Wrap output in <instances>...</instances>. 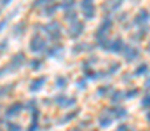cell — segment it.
Masks as SVG:
<instances>
[{"instance_id": "6da1fadb", "label": "cell", "mask_w": 150, "mask_h": 131, "mask_svg": "<svg viewBox=\"0 0 150 131\" xmlns=\"http://www.w3.org/2000/svg\"><path fill=\"white\" fill-rule=\"evenodd\" d=\"M82 9H84V18L86 19L94 18V4H93V0H82Z\"/></svg>"}, {"instance_id": "7a4b0ae2", "label": "cell", "mask_w": 150, "mask_h": 131, "mask_svg": "<svg viewBox=\"0 0 150 131\" xmlns=\"http://www.w3.org/2000/svg\"><path fill=\"white\" fill-rule=\"evenodd\" d=\"M30 49H32L33 52H40L42 49H45V40L40 39L38 35H35V37L32 39V42H30Z\"/></svg>"}, {"instance_id": "3957f363", "label": "cell", "mask_w": 150, "mask_h": 131, "mask_svg": "<svg viewBox=\"0 0 150 131\" xmlns=\"http://www.w3.org/2000/svg\"><path fill=\"white\" fill-rule=\"evenodd\" d=\"M84 32V23H80V21H74V25H72V28H70V35L77 39L80 33Z\"/></svg>"}, {"instance_id": "277c9868", "label": "cell", "mask_w": 150, "mask_h": 131, "mask_svg": "<svg viewBox=\"0 0 150 131\" xmlns=\"http://www.w3.org/2000/svg\"><path fill=\"white\" fill-rule=\"evenodd\" d=\"M21 110H23V105H21V103H12V105L7 108L5 114H7V117H14V115H18Z\"/></svg>"}, {"instance_id": "5b68a950", "label": "cell", "mask_w": 150, "mask_h": 131, "mask_svg": "<svg viewBox=\"0 0 150 131\" xmlns=\"http://www.w3.org/2000/svg\"><path fill=\"white\" fill-rule=\"evenodd\" d=\"M124 54H126L124 58H126L127 61H133V59H134V58H136V56L140 54V51H138L136 47H126V51H124Z\"/></svg>"}, {"instance_id": "8992f818", "label": "cell", "mask_w": 150, "mask_h": 131, "mask_svg": "<svg viewBox=\"0 0 150 131\" xmlns=\"http://www.w3.org/2000/svg\"><path fill=\"white\" fill-rule=\"evenodd\" d=\"M44 82H45V77H38V79H35V81H32V84H30V91H32V93H37L38 89H42Z\"/></svg>"}, {"instance_id": "52a82bcc", "label": "cell", "mask_w": 150, "mask_h": 131, "mask_svg": "<svg viewBox=\"0 0 150 131\" xmlns=\"http://www.w3.org/2000/svg\"><path fill=\"white\" fill-rule=\"evenodd\" d=\"M107 49L112 51V52H119V51L122 49V40H120V39H115L112 42H108L107 44Z\"/></svg>"}, {"instance_id": "ba28073f", "label": "cell", "mask_w": 150, "mask_h": 131, "mask_svg": "<svg viewBox=\"0 0 150 131\" xmlns=\"http://www.w3.org/2000/svg\"><path fill=\"white\" fill-rule=\"evenodd\" d=\"M23 63H25V56H23V54L19 52V54H16V56L12 58V61H11L9 68H12V67H16V65H18V68H19V67H21Z\"/></svg>"}, {"instance_id": "9c48e42d", "label": "cell", "mask_w": 150, "mask_h": 131, "mask_svg": "<svg viewBox=\"0 0 150 131\" xmlns=\"http://www.w3.org/2000/svg\"><path fill=\"white\" fill-rule=\"evenodd\" d=\"M147 19H149L147 11H142V12H138V16L134 18V23H136V25H142V23H147Z\"/></svg>"}, {"instance_id": "30bf717a", "label": "cell", "mask_w": 150, "mask_h": 131, "mask_svg": "<svg viewBox=\"0 0 150 131\" xmlns=\"http://www.w3.org/2000/svg\"><path fill=\"white\" fill-rule=\"evenodd\" d=\"M110 124H112V117H108V115L100 117V126H101V128H108Z\"/></svg>"}, {"instance_id": "8fae6325", "label": "cell", "mask_w": 150, "mask_h": 131, "mask_svg": "<svg viewBox=\"0 0 150 131\" xmlns=\"http://www.w3.org/2000/svg\"><path fill=\"white\" fill-rule=\"evenodd\" d=\"M113 117H117V119H124L126 117V108H115L112 112Z\"/></svg>"}, {"instance_id": "7c38bea8", "label": "cell", "mask_w": 150, "mask_h": 131, "mask_svg": "<svg viewBox=\"0 0 150 131\" xmlns=\"http://www.w3.org/2000/svg\"><path fill=\"white\" fill-rule=\"evenodd\" d=\"M147 68H149V65H147V63H143V65H140V67L136 68V72H134V75H143V74H147Z\"/></svg>"}, {"instance_id": "4fadbf2b", "label": "cell", "mask_w": 150, "mask_h": 131, "mask_svg": "<svg viewBox=\"0 0 150 131\" xmlns=\"http://www.w3.org/2000/svg\"><path fill=\"white\" fill-rule=\"evenodd\" d=\"M56 86L58 87H65L67 86V79H65V77H58V79H56Z\"/></svg>"}, {"instance_id": "5bb4252c", "label": "cell", "mask_w": 150, "mask_h": 131, "mask_svg": "<svg viewBox=\"0 0 150 131\" xmlns=\"http://www.w3.org/2000/svg\"><path fill=\"white\" fill-rule=\"evenodd\" d=\"M61 52V45H56V47H52L51 51H49V56H56V54H59Z\"/></svg>"}, {"instance_id": "9a60e30c", "label": "cell", "mask_w": 150, "mask_h": 131, "mask_svg": "<svg viewBox=\"0 0 150 131\" xmlns=\"http://www.w3.org/2000/svg\"><path fill=\"white\" fill-rule=\"evenodd\" d=\"M7 130H9V131H21V126H19V124L11 123V124H7Z\"/></svg>"}, {"instance_id": "2e32d148", "label": "cell", "mask_w": 150, "mask_h": 131, "mask_svg": "<svg viewBox=\"0 0 150 131\" xmlns=\"http://www.w3.org/2000/svg\"><path fill=\"white\" fill-rule=\"evenodd\" d=\"M120 96H122V93H120V91H115V93L112 94V98H110V100L115 103V101H119V100H120Z\"/></svg>"}, {"instance_id": "e0dca14e", "label": "cell", "mask_w": 150, "mask_h": 131, "mask_svg": "<svg viewBox=\"0 0 150 131\" xmlns=\"http://www.w3.org/2000/svg\"><path fill=\"white\" fill-rule=\"evenodd\" d=\"M58 7H59V5H52V7H49L47 11H44V14H45V16H52V12H54Z\"/></svg>"}, {"instance_id": "ac0fdd59", "label": "cell", "mask_w": 150, "mask_h": 131, "mask_svg": "<svg viewBox=\"0 0 150 131\" xmlns=\"http://www.w3.org/2000/svg\"><path fill=\"white\" fill-rule=\"evenodd\" d=\"M67 96H56V103L58 105H61V107H65V103H67V100H65Z\"/></svg>"}, {"instance_id": "d6986e66", "label": "cell", "mask_w": 150, "mask_h": 131, "mask_svg": "<svg viewBox=\"0 0 150 131\" xmlns=\"http://www.w3.org/2000/svg\"><path fill=\"white\" fill-rule=\"evenodd\" d=\"M74 5H75L74 0H67L65 4H61V7H63V9H70V7H74Z\"/></svg>"}, {"instance_id": "ffe728a7", "label": "cell", "mask_w": 150, "mask_h": 131, "mask_svg": "<svg viewBox=\"0 0 150 131\" xmlns=\"http://www.w3.org/2000/svg\"><path fill=\"white\" fill-rule=\"evenodd\" d=\"M67 19H68V21H72V19H77V12H75V11H70V12H68V14H67Z\"/></svg>"}, {"instance_id": "44dd1931", "label": "cell", "mask_w": 150, "mask_h": 131, "mask_svg": "<svg viewBox=\"0 0 150 131\" xmlns=\"http://www.w3.org/2000/svg\"><path fill=\"white\" fill-rule=\"evenodd\" d=\"M136 94H138V89H131V91L126 93V98H133V96H136Z\"/></svg>"}, {"instance_id": "7402d4cb", "label": "cell", "mask_w": 150, "mask_h": 131, "mask_svg": "<svg viewBox=\"0 0 150 131\" xmlns=\"http://www.w3.org/2000/svg\"><path fill=\"white\" fill-rule=\"evenodd\" d=\"M142 107H143V108H145V110H147V108H149V94H145V98H143V100H142Z\"/></svg>"}, {"instance_id": "603a6c76", "label": "cell", "mask_w": 150, "mask_h": 131, "mask_svg": "<svg viewBox=\"0 0 150 131\" xmlns=\"http://www.w3.org/2000/svg\"><path fill=\"white\" fill-rule=\"evenodd\" d=\"M119 68H120V65H119V63H115V65H112V67H110V72H108V74H113V72H117Z\"/></svg>"}, {"instance_id": "cb8c5ba5", "label": "cell", "mask_w": 150, "mask_h": 131, "mask_svg": "<svg viewBox=\"0 0 150 131\" xmlns=\"http://www.w3.org/2000/svg\"><path fill=\"white\" fill-rule=\"evenodd\" d=\"M28 131H37V121L33 119V123L30 124V128H28Z\"/></svg>"}, {"instance_id": "d4e9b609", "label": "cell", "mask_w": 150, "mask_h": 131, "mask_svg": "<svg viewBox=\"0 0 150 131\" xmlns=\"http://www.w3.org/2000/svg\"><path fill=\"white\" fill-rule=\"evenodd\" d=\"M49 0H37L35 4H33V7H38V5H42V4H47Z\"/></svg>"}, {"instance_id": "484cf974", "label": "cell", "mask_w": 150, "mask_h": 131, "mask_svg": "<svg viewBox=\"0 0 150 131\" xmlns=\"http://www.w3.org/2000/svg\"><path fill=\"white\" fill-rule=\"evenodd\" d=\"M30 67H33V68H38V67H40V61H38V59L32 61V63H30Z\"/></svg>"}, {"instance_id": "4316f807", "label": "cell", "mask_w": 150, "mask_h": 131, "mask_svg": "<svg viewBox=\"0 0 150 131\" xmlns=\"http://www.w3.org/2000/svg\"><path fill=\"white\" fill-rule=\"evenodd\" d=\"M117 131H129V126L122 124V126H119V130H117Z\"/></svg>"}, {"instance_id": "83f0119b", "label": "cell", "mask_w": 150, "mask_h": 131, "mask_svg": "<svg viewBox=\"0 0 150 131\" xmlns=\"http://www.w3.org/2000/svg\"><path fill=\"white\" fill-rule=\"evenodd\" d=\"M107 93V87H101V89H98V94H105Z\"/></svg>"}, {"instance_id": "f1b7e54d", "label": "cell", "mask_w": 150, "mask_h": 131, "mask_svg": "<svg viewBox=\"0 0 150 131\" xmlns=\"http://www.w3.org/2000/svg\"><path fill=\"white\" fill-rule=\"evenodd\" d=\"M7 4H11V0H2V5H7Z\"/></svg>"}, {"instance_id": "f546056e", "label": "cell", "mask_w": 150, "mask_h": 131, "mask_svg": "<svg viewBox=\"0 0 150 131\" xmlns=\"http://www.w3.org/2000/svg\"><path fill=\"white\" fill-rule=\"evenodd\" d=\"M4 26H5V21H2V23H0V32H2V28H4Z\"/></svg>"}]
</instances>
